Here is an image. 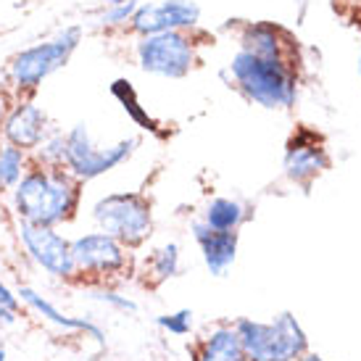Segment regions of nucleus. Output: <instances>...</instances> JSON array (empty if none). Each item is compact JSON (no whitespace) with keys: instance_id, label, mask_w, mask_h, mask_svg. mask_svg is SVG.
<instances>
[{"instance_id":"f03ea898","label":"nucleus","mask_w":361,"mask_h":361,"mask_svg":"<svg viewBox=\"0 0 361 361\" xmlns=\"http://www.w3.org/2000/svg\"><path fill=\"white\" fill-rule=\"evenodd\" d=\"M235 87L264 109H290L295 103V71L288 59H261L248 51H238L230 61Z\"/></svg>"},{"instance_id":"b1692460","label":"nucleus","mask_w":361,"mask_h":361,"mask_svg":"<svg viewBox=\"0 0 361 361\" xmlns=\"http://www.w3.org/2000/svg\"><path fill=\"white\" fill-rule=\"evenodd\" d=\"M156 324H159L161 330L177 335V338H185L192 330V311L180 309V311H171V314H161L159 319H156Z\"/></svg>"},{"instance_id":"9b49d317","label":"nucleus","mask_w":361,"mask_h":361,"mask_svg":"<svg viewBox=\"0 0 361 361\" xmlns=\"http://www.w3.org/2000/svg\"><path fill=\"white\" fill-rule=\"evenodd\" d=\"M0 130H3V140L6 142L32 153L42 142V137L48 135L51 121H48V114L32 101L30 95H21L19 101L13 103V109L3 116Z\"/></svg>"},{"instance_id":"ddd939ff","label":"nucleus","mask_w":361,"mask_h":361,"mask_svg":"<svg viewBox=\"0 0 361 361\" xmlns=\"http://www.w3.org/2000/svg\"><path fill=\"white\" fill-rule=\"evenodd\" d=\"M322 169H327V153L322 148L319 137L309 130L295 132L293 140L288 142V151H285V174L293 182L306 185Z\"/></svg>"},{"instance_id":"39448f33","label":"nucleus","mask_w":361,"mask_h":361,"mask_svg":"<svg viewBox=\"0 0 361 361\" xmlns=\"http://www.w3.org/2000/svg\"><path fill=\"white\" fill-rule=\"evenodd\" d=\"M92 221L98 230L116 238L121 245L135 248L151 238V201L142 192H109L92 203Z\"/></svg>"},{"instance_id":"f257e3e1","label":"nucleus","mask_w":361,"mask_h":361,"mask_svg":"<svg viewBox=\"0 0 361 361\" xmlns=\"http://www.w3.org/2000/svg\"><path fill=\"white\" fill-rule=\"evenodd\" d=\"M82 203V182L63 166L30 164L19 185L11 190V206L19 221L61 227L77 216Z\"/></svg>"},{"instance_id":"f8f14e48","label":"nucleus","mask_w":361,"mask_h":361,"mask_svg":"<svg viewBox=\"0 0 361 361\" xmlns=\"http://www.w3.org/2000/svg\"><path fill=\"white\" fill-rule=\"evenodd\" d=\"M16 295H19L21 306H24L27 311H32V314H37L42 322H48V324L59 327V330H66V332H82V335L92 338L101 348L106 345V332H103L101 324H95L92 319L71 317V314H66V311H61L56 303L48 301L40 290H35V288H30V285H21L19 290H16Z\"/></svg>"},{"instance_id":"dca6fc26","label":"nucleus","mask_w":361,"mask_h":361,"mask_svg":"<svg viewBox=\"0 0 361 361\" xmlns=\"http://www.w3.org/2000/svg\"><path fill=\"white\" fill-rule=\"evenodd\" d=\"M243 51L261 56V59H285V48H282V32L274 24L259 21V24H248L240 35Z\"/></svg>"},{"instance_id":"f3484780","label":"nucleus","mask_w":361,"mask_h":361,"mask_svg":"<svg viewBox=\"0 0 361 361\" xmlns=\"http://www.w3.org/2000/svg\"><path fill=\"white\" fill-rule=\"evenodd\" d=\"M203 221L211 230L221 232H238L243 221H245V206L232 198H214L203 211Z\"/></svg>"},{"instance_id":"cd10ccee","label":"nucleus","mask_w":361,"mask_h":361,"mask_svg":"<svg viewBox=\"0 0 361 361\" xmlns=\"http://www.w3.org/2000/svg\"><path fill=\"white\" fill-rule=\"evenodd\" d=\"M103 3H106V6H109V3H124V0H103Z\"/></svg>"},{"instance_id":"2eb2a0df","label":"nucleus","mask_w":361,"mask_h":361,"mask_svg":"<svg viewBox=\"0 0 361 361\" xmlns=\"http://www.w3.org/2000/svg\"><path fill=\"white\" fill-rule=\"evenodd\" d=\"M192 361H245V353H243L240 338H238L235 327L219 324L216 330H211L195 345Z\"/></svg>"},{"instance_id":"6ab92c4d","label":"nucleus","mask_w":361,"mask_h":361,"mask_svg":"<svg viewBox=\"0 0 361 361\" xmlns=\"http://www.w3.org/2000/svg\"><path fill=\"white\" fill-rule=\"evenodd\" d=\"M111 95L121 103V109L127 111V116H130L135 124H140L142 130H148V132H159V124H156V121L148 116V111L140 106V101H137V92H135V87H132L130 80H116V82H114V85H111Z\"/></svg>"},{"instance_id":"393cba45","label":"nucleus","mask_w":361,"mask_h":361,"mask_svg":"<svg viewBox=\"0 0 361 361\" xmlns=\"http://www.w3.org/2000/svg\"><path fill=\"white\" fill-rule=\"evenodd\" d=\"M19 317H21L19 295H16V290H11L8 285L0 280V324L11 327V324L19 322Z\"/></svg>"},{"instance_id":"1a4fd4ad","label":"nucleus","mask_w":361,"mask_h":361,"mask_svg":"<svg viewBox=\"0 0 361 361\" xmlns=\"http://www.w3.org/2000/svg\"><path fill=\"white\" fill-rule=\"evenodd\" d=\"M16 238L27 259L48 277L61 282H77V267L71 256V240L63 238L59 227H42L16 219Z\"/></svg>"},{"instance_id":"aec40b11","label":"nucleus","mask_w":361,"mask_h":361,"mask_svg":"<svg viewBox=\"0 0 361 361\" xmlns=\"http://www.w3.org/2000/svg\"><path fill=\"white\" fill-rule=\"evenodd\" d=\"M30 159L32 164H40V166H63V161H66V132L51 127L40 145L30 153Z\"/></svg>"},{"instance_id":"c85d7f7f","label":"nucleus","mask_w":361,"mask_h":361,"mask_svg":"<svg viewBox=\"0 0 361 361\" xmlns=\"http://www.w3.org/2000/svg\"><path fill=\"white\" fill-rule=\"evenodd\" d=\"M359 71H361V56H359Z\"/></svg>"},{"instance_id":"bb28decb","label":"nucleus","mask_w":361,"mask_h":361,"mask_svg":"<svg viewBox=\"0 0 361 361\" xmlns=\"http://www.w3.org/2000/svg\"><path fill=\"white\" fill-rule=\"evenodd\" d=\"M0 361H8V353H6V348H0Z\"/></svg>"},{"instance_id":"5701e85b","label":"nucleus","mask_w":361,"mask_h":361,"mask_svg":"<svg viewBox=\"0 0 361 361\" xmlns=\"http://www.w3.org/2000/svg\"><path fill=\"white\" fill-rule=\"evenodd\" d=\"M137 0H124V3H109L106 8L101 11V16H98V21H101V27H106V30H116V27H130V19L132 13L137 11Z\"/></svg>"},{"instance_id":"20e7f679","label":"nucleus","mask_w":361,"mask_h":361,"mask_svg":"<svg viewBox=\"0 0 361 361\" xmlns=\"http://www.w3.org/2000/svg\"><path fill=\"white\" fill-rule=\"evenodd\" d=\"M232 327L240 338L245 361H295L306 353V332L293 314H280L269 324L238 319Z\"/></svg>"},{"instance_id":"a211bd4d","label":"nucleus","mask_w":361,"mask_h":361,"mask_svg":"<svg viewBox=\"0 0 361 361\" xmlns=\"http://www.w3.org/2000/svg\"><path fill=\"white\" fill-rule=\"evenodd\" d=\"M30 153L11 142H3V148H0V190H13L24 177V171L30 169Z\"/></svg>"},{"instance_id":"412c9836","label":"nucleus","mask_w":361,"mask_h":361,"mask_svg":"<svg viewBox=\"0 0 361 361\" xmlns=\"http://www.w3.org/2000/svg\"><path fill=\"white\" fill-rule=\"evenodd\" d=\"M180 274V245L166 243L151 256V277L153 282H164Z\"/></svg>"},{"instance_id":"7ed1b4c3","label":"nucleus","mask_w":361,"mask_h":361,"mask_svg":"<svg viewBox=\"0 0 361 361\" xmlns=\"http://www.w3.org/2000/svg\"><path fill=\"white\" fill-rule=\"evenodd\" d=\"M80 42L82 27H63L59 35H53L48 40L35 42L30 48L13 53L6 69L11 87L19 95H32L51 74L69 63L71 53L80 48Z\"/></svg>"},{"instance_id":"4468645a","label":"nucleus","mask_w":361,"mask_h":361,"mask_svg":"<svg viewBox=\"0 0 361 361\" xmlns=\"http://www.w3.org/2000/svg\"><path fill=\"white\" fill-rule=\"evenodd\" d=\"M192 238L198 243L203 253V264L214 277H224L235 264L238 256V232H221L211 230L206 221H195L192 224Z\"/></svg>"},{"instance_id":"6e6552de","label":"nucleus","mask_w":361,"mask_h":361,"mask_svg":"<svg viewBox=\"0 0 361 361\" xmlns=\"http://www.w3.org/2000/svg\"><path fill=\"white\" fill-rule=\"evenodd\" d=\"M71 256L77 267V282H87V285H101L130 269V248L101 230L74 238Z\"/></svg>"},{"instance_id":"9d476101","label":"nucleus","mask_w":361,"mask_h":361,"mask_svg":"<svg viewBox=\"0 0 361 361\" xmlns=\"http://www.w3.org/2000/svg\"><path fill=\"white\" fill-rule=\"evenodd\" d=\"M201 21V6L195 0H159L140 3L130 19V32L137 37L159 32H185Z\"/></svg>"},{"instance_id":"423d86ee","label":"nucleus","mask_w":361,"mask_h":361,"mask_svg":"<svg viewBox=\"0 0 361 361\" xmlns=\"http://www.w3.org/2000/svg\"><path fill=\"white\" fill-rule=\"evenodd\" d=\"M137 145H140L137 137H127V140H119L116 145L101 148V145L92 142L87 124L80 121V124H74L66 132V161H63V169L85 185V182L98 180L103 174L114 171L116 166H121L135 153Z\"/></svg>"},{"instance_id":"0eeeda50","label":"nucleus","mask_w":361,"mask_h":361,"mask_svg":"<svg viewBox=\"0 0 361 361\" xmlns=\"http://www.w3.org/2000/svg\"><path fill=\"white\" fill-rule=\"evenodd\" d=\"M135 59L145 74L164 80H182L195 66V42L188 32L145 35L135 45Z\"/></svg>"},{"instance_id":"c756f323","label":"nucleus","mask_w":361,"mask_h":361,"mask_svg":"<svg viewBox=\"0 0 361 361\" xmlns=\"http://www.w3.org/2000/svg\"><path fill=\"white\" fill-rule=\"evenodd\" d=\"M53 361H56V359H53Z\"/></svg>"},{"instance_id":"4be33fe9","label":"nucleus","mask_w":361,"mask_h":361,"mask_svg":"<svg viewBox=\"0 0 361 361\" xmlns=\"http://www.w3.org/2000/svg\"><path fill=\"white\" fill-rule=\"evenodd\" d=\"M87 293H90L92 301L103 303V306H109V309H114V311H121V314H135V311H137V303L132 301V298L121 295V293H116L114 288L103 285V282L101 285H90Z\"/></svg>"},{"instance_id":"a878e982","label":"nucleus","mask_w":361,"mask_h":361,"mask_svg":"<svg viewBox=\"0 0 361 361\" xmlns=\"http://www.w3.org/2000/svg\"><path fill=\"white\" fill-rule=\"evenodd\" d=\"M301 361H324V359H319V356H317V353H306V356H303Z\"/></svg>"}]
</instances>
